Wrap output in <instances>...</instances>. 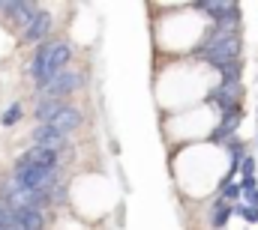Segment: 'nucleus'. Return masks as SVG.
<instances>
[{
    "label": "nucleus",
    "mask_w": 258,
    "mask_h": 230,
    "mask_svg": "<svg viewBox=\"0 0 258 230\" xmlns=\"http://www.w3.org/2000/svg\"><path fill=\"white\" fill-rule=\"evenodd\" d=\"M255 144H258V141H255Z\"/></svg>",
    "instance_id": "17"
},
{
    "label": "nucleus",
    "mask_w": 258,
    "mask_h": 230,
    "mask_svg": "<svg viewBox=\"0 0 258 230\" xmlns=\"http://www.w3.org/2000/svg\"><path fill=\"white\" fill-rule=\"evenodd\" d=\"M231 215L243 218L246 224H258V209H252V206H246V203H234V206H231Z\"/></svg>",
    "instance_id": "12"
},
{
    "label": "nucleus",
    "mask_w": 258,
    "mask_h": 230,
    "mask_svg": "<svg viewBox=\"0 0 258 230\" xmlns=\"http://www.w3.org/2000/svg\"><path fill=\"white\" fill-rule=\"evenodd\" d=\"M240 123H243V111H228V114H222V117H219V123L210 129L207 141H210V144H216V147H225L228 141H234V138H237Z\"/></svg>",
    "instance_id": "7"
},
{
    "label": "nucleus",
    "mask_w": 258,
    "mask_h": 230,
    "mask_svg": "<svg viewBox=\"0 0 258 230\" xmlns=\"http://www.w3.org/2000/svg\"><path fill=\"white\" fill-rule=\"evenodd\" d=\"M243 81H219L216 87H210L204 93V105L216 108L219 114H228V111H243Z\"/></svg>",
    "instance_id": "3"
},
{
    "label": "nucleus",
    "mask_w": 258,
    "mask_h": 230,
    "mask_svg": "<svg viewBox=\"0 0 258 230\" xmlns=\"http://www.w3.org/2000/svg\"><path fill=\"white\" fill-rule=\"evenodd\" d=\"M81 84H84V72L81 69H63L39 96L42 99H57V102H66L72 93H78L81 90Z\"/></svg>",
    "instance_id": "5"
},
{
    "label": "nucleus",
    "mask_w": 258,
    "mask_h": 230,
    "mask_svg": "<svg viewBox=\"0 0 258 230\" xmlns=\"http://www.w3.org/2000/svg\"><path fill=\"white\" fill-rule=\"evenodd\" d=\"M192 9L210 15V27H228V30H237L240 27V15H243L240 6L228 3V0H195Z\"/></svg>",
    "instance_id": "4"
},
{
    "label": "nucleus",
    "mask_w": 258,
    "mask_h": 230,
    "mask_svg": "<svg viewBox=\"0 0 258 230\" xmlns=\"http://www.w3.org/2000/svg\"><path fill=\"white\" fill-rule=\"evenodd\" d=\"M255 171H258V159H255V156H246V159L240 162V168H237L240 179H246V176H255Z\"/></svg>",
    "instance_id": "14"
},
{
    "label": "nucleus",
    "mask_w": 258,
    "mask_h": 230,
    "mask_svg": "<svg viewBox=\"0 0 258 230\" xmlns=\"http://www.w3.org/2000/svg\"><path fill=\"white\" fill-rule=\"evenodd\" d=\"M21 117H24V108H21V102H15V105H9V108L3 111L0 123H3V126H15V123H18Z\"/></svg>",
    "instance_id": "13"
},
{
    "label": "nucleus",
    "mask_w": 258,
    "mask_h": 230,
    "mask_svg": "<svg viewBox=\"0 0 258 230\" xmlns=\"http://www.w3.org/2000/svg\"><path fill=\"white\" fill-rule=\"evenodd\" d=\"M36 9H39V6H36V3H27V0H6V3H3V21L21 36L24 27L30 24V18L36 15Z\"/></svg>",
    "instance_id": "6"
},
{
    "label": "nucleus",
    "mask_w": 258,
    "mask_h": 230,
    "mask_svg": "<svg viewBox=\"0 0 258 230\" xmlns=\"http://www.w3.org/2000/svg\"><path fill=\"white\" fill-rule=\"evenodd\" d=\"M228 218H231V203H225V200H213V206H210V215H207V221H210V227L213 230H222L228 224Z\"/></svg>",
    "instance_id": "11"
},
{
    "label": "nucleus",
    "mask_w": 258,
    "mask_h": 230,
    "mask_svg": "<svg viewBox=\"0 0 258 230\" xmlns=\"http://www.w3.org/2000/svg\"><path fill=\"white\" fill-rule=\"evenodd\" d=\"M81 123H84V117H81V111H78L75 105H63L57 114L48 120V126H51L54 132H60L63 138H69V135H72V132L81 126ZM39 126H42V123H39Z\"/></svg>",
    "instance_id": "9"
},
{
    "label": "nucleus",
    "mask_w": 258,
    "mask_h": 230,
    "mask_svg": "<svg viewBox=\"0 0 258 230\" xmlns=\"http://www.w3.org/2000/svg\"><path fill=\"white\" fill-rule=\"evenodd\" d=\"M189 57L204 60L219 72V81H240L243 78V36L240 27H210L204 39L189 48Z\"/></svg>",
    "instance_id": "1"
},
{
    "label": "nucleus",
    "mask_w": 258,
    "mask_h": 230,
    "mask_svg": "<svg viewBox=\"0 0 258 230\" xmlns=\"http://www.w3.org/2000/svg\"><path fill=\"white\" fill-rule=\"evenodd\" d=\"M63 105H66V102H57V99H42V96H39V99H36V108H33V120H36V126H39V123H48V120L57 114Z\"/></svg>",
    "instance_id": "10"
},
{
    "label": "nucleus",
    "mask_w": 258,
    "mask_h": 230,
    "mask_svg": "<svg viewBox=\"0 0 258 230\" xmlns=\"http://www.w3.org/2000/svg\"><path fill=\"white\" fill-rule=\"evenodd\" d=\"M255 159H258V156H255Z\"/></svg>",
    "instance_id": "16"
},
{
    "label": "nucleus",
    "mask_w": 258,
    "mask_h": 230,
    "mask_svg": "<svg viewBox=\"0 0 258 230\" xmlns=\"http://www.w3.org/2000/svg\"><path fill=\"white\" fill-rule=\"evenodd\" d=\"M72 57H75V51H72V45L66 39H48V42L36 45L33 48V57L27 63V75L33 78L36 93H42L63 69H69Z\"/></svg>",
    "instance_id": "2"
},
{
    "label": "nucleus",
    "mask_w": 258,
    "mask_h": 230,
    "mask_svg": "<svg viewBox=\"0 0 258 230\" xmlns=\"http://www.w3.org/2000/svg\"><path fill=\"white\" fill-rule=\"evenodd\" d=\"M0 15H3V3H0Z\"/></svg>",
    "instance_id": "15"
},
{
    "label": "nucleus",
    "mask_w": 258,
    "mask_h": 230,
    "mask_svg": "<svg viewBox=\"0 0 258 230\" xmlns=\"http://www.w3.org/2000/svg\"><path fill=\"white\" fill-rule=\"evenodd\" d=\"M51 27H54L51 15H48L45 9H36V15L30 18V24H27L24 33H21V42H24V45H42V42H48Z\"/></svg>",
    "instance_id": "8"
}]
</instances>
